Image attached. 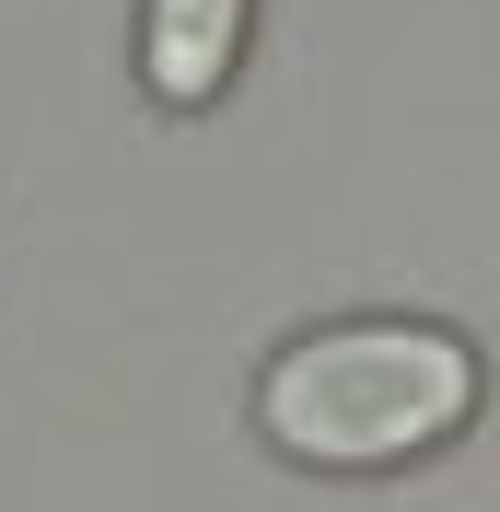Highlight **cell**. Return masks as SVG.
Listing matches in <instances>:
<instances>
[{
    "mask_svg": "<svg viewBox=\"0 0 500 512\" xmlns=\"http://www.w3.org/2000/svg\"><path fill=\"white\" fill-rule=\"evenodd\" d=\"M245 47V0H152L140 12V82L163 105H210Z\"/></svg>",
    "mask_w": 500,
    "mask_h": 512,
    "instance_id": "2",
    "label": "cell"
},
{
    "mask_svg": "<svg viewBox=\"0 0 500 512\" xmlns=\"http://www.w3.org/2000/svg\"><path fill=\"white\" fill-rule=\"evenodd\" d=\"M477 408V361L442 326H326L268 361L256 419L303 466H407Z\"/></svg>",
    "mask_w": 500,
    "mask_h": 512,
    "instance_id": "1",
    "label": "cell"
}]
</instances>
